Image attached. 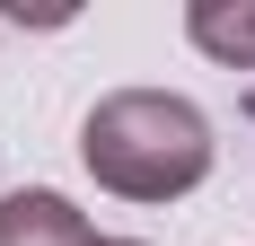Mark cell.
<instances>
[{
    "label": "cell",
    "mask_w": 255,
    "mask_h": 246,
    "mask_svg": "<svg viewBox=\"0 0 255 246\" xmlns=\"http://www.w3.org/2000/svg\"><path fill=\"white\" fill-rule=\"evenodd\" d=\"M79 158L106 194L124 202H176L211 176V123L194 97H167V88H115V97L88 106L79 123Z\"/></svg>",
    "instance_id": "obj_1"
},
{
    "label": "cell",
    "mask_w": 255,
    "mask_h": 246,
    "mask_svg": "<svg viewBox=\"0 0 255 246\" xmlns=\"http://www.w3.org/2000/svg\"><path fill=\"white\" fill-rule=\"evenodd\" d=\"M0 246H97V229L79 220L53 185H18L0 202Z\"/></svg>",
    "instance_id": "obj_2"
},
{
    "label": "cell",
    "mask_w": 255,
    "mask_h": 246,
    "mask_svg": "<svg viewBox=\"0 0 255 246\" xmlns=\"http://www.w3.org/2000/svg\"><path fill=\"white\" fill-rule=\"evenodd\" d=\"M185 35H194L211 62L255 71V0H194V9H185Z\"/></svg>",
    "instance_id": "obj_3"
},
{
    "label": "cell",
    "mask_w": 255,
    "mask_h": 246,
    "mask_svg": "<svg viewBox=\"0 0 255 246\" xmlns=\"http://www.w3.org/2000/svg\"><path fill=\"white\" fill-rule=\"evenodd\" d=\"M97 246H141V238H97Z\"/></svg>",
    "instance_id": "obj_4"
}]
</instances>
